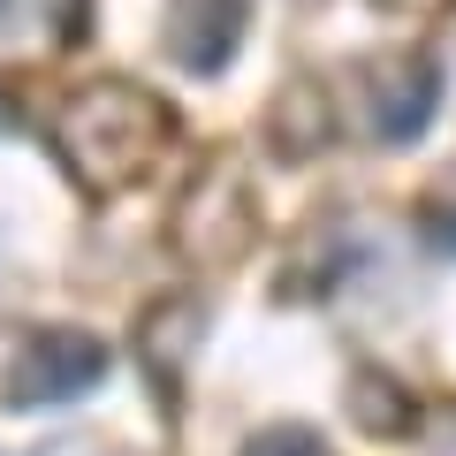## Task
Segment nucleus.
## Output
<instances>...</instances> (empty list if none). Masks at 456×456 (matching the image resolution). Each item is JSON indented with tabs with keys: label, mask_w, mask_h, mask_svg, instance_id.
I'll return each mask as SVG.
<instances>
[{
	"label": "nucleus",
	"mask_w": 456,
	"mask_h": 456,
	"mask_svg": "<svg viewBox=\"0 0 456 456\" xmlns=\"http://www.w3.org/2000/svg\"><path fill=\"white\" fill-rule=\"evenodd\" d=\"M395 8H434V0H395Z\"/></svg>",
	"instance_id": "obj_11"
},
{
	"label": "nucleus",
	"mask_w": 456,
	"mask_h": 456,
	"mask_svg": "<svg viewBox=\"0 0 456 456\" xmlns=\"http://www.w3.org/2000/svg\"><path fill=\"white\" fill-rule=\"evenodd\" d=\"M244 456H327V441L312 426H266V434L244 441Z\"/></svg>",
	"instance_id": "obj_8"
},
{
	"label": "nucleus",
	"mask_w": 456,
	"mask_h": 456,
	"mask_svg": "<svg viewBox=\"0 0 456 456\" xmlns=\"http://www.w3.org/2000/svg\"><path fill=\"white\" fill-rule=\"evenodd\" d=\"M160 145H167V107L152 92H137V84H92L61 114V152L92 191L145 175Z\"/></svg>",
	"instance_id": "obj_1"
},
{
	"label": "nucleus",
	"mask_w": 456,
	"mask_h": 456,
	"mask_svg": "<svg viewBox=\"0 0 456 456\" xmlns=\"http://www.w3.org/2000/svg\"><path fill=\"white\" fill-rule=\"evenodd\" d=\"M99 373H107V350H99V335L46 327V335H31V342L16 350V365H8L0 395H8L16 411H53V403H77L84 388H99Z\"/></svg>",
	"instance_id": "obj_2"
},
{
	"label": "nucleus",
	"mask_w": 456,
	"mask_h": 456,
	"mask_svg": "<svg viewBox=\"0 0 456 456\" xmlns=\"http://www.w3.org/2000/svg\"><path fill=\"white\" fill-rule=\"evenodd\" d=\"M426 236H434L441 251H456V206H441V198H434V206H426Z\"/></svg>",
	"instance_id": "obj_9"
},
{
	"label": "nucleus",
	"mask_w": 456,
	"mask_h": 456,
	"mask_svg": "<svg viewBox=\"0 0 456 456\" xmlns=\"http://www.w3.org/2000/svg\"><path fill=\"white\" fill-rule=\"evenodd\" d=\"M8 130H16V114H8V99H0V137H8Z\"/></svg>",
	"instance_id": "obj_10"
},
{
	"label": "nucleus",
	"mask_w": 456,
	"mask_h": 456,
	"mask_svg": "<svg viewBox=\"0 0 456 456\" xmlns=\"http://www.w3.org/2000/svg\"><path fill=\"white\" fill-rule=\"evenodd\" d=\"M274 137H281V152H320L327 137H335V122H327V92H312V84H289L281 92V107H274Z\"/></svg>",
	"instance_id": "obj_6"
},
{
	"label": "nucleus",
	"mask_w": 456,
	"mask_h": 456,
	"mask_svg": "<svg viewBox=\"0 0 456 456\" xmlns=\"http://www.w3.org/2000/svg\"><path fill=\"white\" fill-rule=\"evenodd\" d=\"M365 84H373V137L380 145H411L441 107V77L426 53H380L365 69Z\"/></svg>",
	"instance_id": "obj_3"
},
{
	"label": "nucleus",
	"mask_w": 456,
	"mask_h": 456,
	"mask_svg": "<svg viewBox=\"0 0 456 456\" xmlns=\"http://www.w3.org/2000/svg\"><path fill=\"white\" fill-rule=\"evenodd\" d=\"M77 23H84V0H0V53L46 46V38L77 31Z\"/></svg>",
	"instance_id": "obj_5"
},
{
	"label": "nucleus",
	"mask_w": 456,
	"mask_h": 456,
	"mask_svg": "<svg viewBox=\"0 0 456 456\" xmlns=\"http://www.w3.org/2000/svg\"><path fill=\"white\" fill-rule=\"evenodd\" d=\"M251 0H167V53L191 77H221L236 38H244Z\"/></svg>",
	"instance_id": "obj_4"
},
{
	"label": "nucleus",
	"mask_w": 456,
	"mask_h": 456,
	"mask_svg": "<svg viewBox=\"0 0 456 456\" xmlns=\"http://www.w3.org/2000/svg\"><path fill=\"white\" fill-rule=\"evenodd\" d=\"M350 403H358V426H365V434H411V403H403V388H388V380L358 373Z\"/></svg>",
	"instance_id": "obj_7"
}]
</instances>
